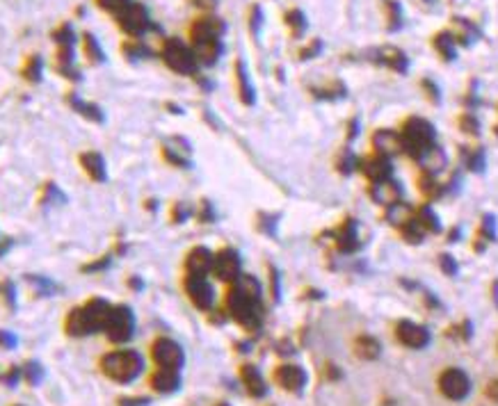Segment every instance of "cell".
Wrapping results in <instances>:
<instances>
[{
	"label": "cell",
	"instance_id": "6da1fadb",
	"mask_svg": "<svg viewBox=\"0 0 498 406\" xmlns=\"http://www.w3.org/2000/svg\"><path fill=\"white\" fill-rule=\"evenodd\" d=\"M224 23L215 16H202L190 25V46L197 59L206 66H213L222 55Z\"/></svg>",
	"mask_w": 498,
	"mask_h": 406
},
{
	"label": "cell",
	"instance_id": "7a4b0ae2",
	"mask_svg": "<svg viewBox=\"0 0 498 406\" xmlns=\"http://www.w3.org/2000/svg\"><path fill=\"white\" fill-rule=\"evenodd\" d=\"M101 368H103V372L112 379V382L128 384V382H133L139 372H142L144 361L133 349H121V351H112V354H108V356H103Z\"/></svg>",
	"mask_w": 498,
	"mask_h": 406
},
{
	"label": "cell",
	"instance_id": "3957f363",
	"mask_svg": "<svg viewBox=\"0 0 498 406\" xmlns=\"http://www.w3.org/2000/svg\"><path fill=\"white\" fill-rule=\"evenodd\" d=\"M160 57L174 73H181V75H195L199 68V59L195 55V50H192V46L183 44L179 37H167L162 41Z\"/></svg>",
	"mask_w": 498,
	"mask_h": 406
},
{
	"label": "cell",
	"instance_id": "277c9868",
	"mask_svg": "<svg viewBox=\"0 0 498 406\" xmlns=\"http://www.w3.org/2000/svg\"><path fill=\"white\" fill-rule=\"evenodd\" d=\"M226 304H229L231 315L238 319L242 326H247V329H256L258 322H261L258 299L249 297L247 292H242L240 288H231L229 297H226Z\"/></svg>",
	"mask_w": 498,
	"mask_h": 406
},
{
	"label": "cell",
	"instance_id": "5b68a950",
	"mask_svg": "<svg viewBox=\"0 0 498 406\" xmlns=\"http://www.w3.org/2000/svg\"><path fill=\"white\" fill-rule=\"evenodd\" d=\"M115 19H117L119 30L124 34H128L130 39L142 37V34H146L148 28H151V19H148L146 7L139 5V3H130L124 12H119L115 16Z\"/></svg>",
	"mask_w": 498,
	"mask_h": 406
},
{
	"label": "cell",
	"instance_id": "8992f818",
	"mask_svg": "<svg viewBox=\"0 0 498 406\" xmlns=\"http://www.w3.org/2000/svg\"><path fill=\"white\" fill-rule=\"evenodd\" d=\"M133 329H135V319H133V313H130V308L112 306L106 324H103V331L108 333V338L112 342H126L130 335H133Z\"/></svg>",
	"mask_w": 498,
	"mask_h": 406
},
{
	"label": "cell",
	"instance_id": "52a82bcc",
	"mask_svg": "<svg viewBox=\"0 0 498 406\" xmlns=\"http://www.w3.org/2000/svg\"><path fill=\"white\" fill-rule=\"evenodd\" d=\"M432 140H434V131L425 119H409L405 124L403 144L405 149H409L414 155H421L425 149H430Z\"/></svg>",
	"mask_w": 498,
	"mask_h": 406
},
{
	"label": "cell",
	"instance_id": "ba28073f",
	"mask_svg": "<svg viewBox=\"0 0 498 406\" xmlns=\"http://www.w3.org/2000/svg\"><path fill=\"white\" fill-rule=\"evenodd\" d=\"M439 388L448 400H464L471 391V382L462 370L450 368L439 377Z\"/></svg>",
	"mask_w": 498,
	"mask_h": 406
},
{
	"label": "cell",
	"instance_id": "9c48e42d",
	"mask_svg": "<svg viewBox=\"0 0 498 406\" xmlns=\"http://www.w3.org/2000/svg\"><path fill=\"white\" fill-rule=\"evenodd\" d=\"M153 361L158 363L160 368L179 370L183 365V349L174 340L160 338L153 342Z\"/></svg>",
	"mask_w": 498,
	"mask_h": 406
},
{
	"label": "cell",
	"instance_id": "30bf717a",
	"mask_svg": "<svg viewBox=\"0 0 498 406\" xmlns=\"http://www.w3.org/2000/svg\"><path fill=\"white\" fill-rule=\"evenodd\" d=\"M213 272L220 281H238L240 276V258L233 249H222L213 258Z\"/></svg>",
	"mask_w": 498,
	"mask_h": 406
},
{
	"label": "cell",
	"instance_id": "8fae6325",
	"mask_svg": "<svg viewBox=\"0 0 498 406\" xmlns=\"http://www.w3.org/2000/svg\"><path fill=\"white\" fill-rule=\"evenodd\" d=\"M186 290H188V295L192 299V304H195L197 308H202V310H208L213 306V288H211V283L206 281V276H190L188 274V279H186Z\"/></svg>",
	"mask_w": 498,
	"mask_h": 406
},
{
	"label": "cell",
	"instance_id": "7c38bea8",
	"mask_svg": "<svg viewBox=\"0 0 498 406\" xmlns=\"http://www.w3.org/2000/svg\"><path fill=\"white\" fill-rule=\"evenodd\" d=\"M67 333L69 335H76V338H83V335H90L96 331V326L92 322V317L90 313H87V308H74V310H69V315H67Z\"/></svg>",
	"mask_w": 498,
	"mask_h": 406
},
{
	"label": "cell",
	"instance_id": "4fadbf2b",
	"mask_svg": "<svg viewBox=\"0 0 498 406\" xmlns=\"http://www.w3.org/2000/svg\"><path fill=\"white\" fill-rule=\"evenodd\" d=\"M213 254L208 252L206 247H197L188 254L186 270L190 276H206L208 272H213Z\"/></svg>",
	"mask_w": 498,
	"mask_h": 406
},
{
	"label": "cell",
	"instance_id": "5bb4252c",
	"mask_svg": "<svg viewBox=\"0 0 498 406\" xmlns=\"http://www.w3.org/2000/svg\"><path fill=\"white\" fill-rule=\"evenodd\" d=\"M233 73H235V87H238V99L244 103V106H254L256 92H254V85L249 80L247 64H244L242 59H235Z\"/></svg>",
	"mask_w": 498,
	"mask_h": 406
},
{
	"label": "cell",
	"instance_id": "9a60e30c",
	"mask_svg": "<svg viewBox=\"0 0 498 406\" xmlns=\"http://www.w3.org/2000/svg\"><path fill=\"white\" fill-rule=\"evenodd\" d=\"M277 384L286 388V391H291V393H297V391H302L304 384H307V375H304V370L300 365H282L277 370Z\"/></svg>",
	"mask_w": 498,
	"mask_h": 406
},
{
	"label": "cell",
	"instance_id": "2e32d148",
	"mask_svg": "<svg viewBox=\"0 0 498 406\" xmlns=\"http://www.w3.org/2000/svg\"><path fill=\"white\" fill-rule=\"evenodd\" d=\"M398 340L407 345V347H425L427 340H430V335L423 329V326H418L414 322H400L398 324Z\"/></svg>",
	"mask_w": 498,
	"mask_h": 406
},
{
	"label": "cell",
	"instance_id": "e0dca14e",
	"mask_svg": "<svg viewBox=\"0 0 498 406\" xmlns=\"http://www.w3.org/2000/svg\"><path fill=\"white\" fill-rule=\"evenodd\" d=\"M81 165L85 169V174L94 178L96 183H103L108 178V167H106V160H103L101 153L96 151H87L81 155Z\"/></svg>",
	"mask_w": 498,
	"mask_h": 406
},
{
	"label": "cell",
	"instance_id": "ac0fdd59",
	"mask_svg": "<svg viewBox=\"0 0 498 406\" xmlns=\"http://www.w3.org/2000/svg\"><path fill=\"white\" fill-rule=\"evenodd\" d=\"M371 194H373V198L380 205H389V208H391L393 203L400 201V187L393 183V180H389V178L378 180V183L373 185Z\"/></svg>",
	"mask_w": 498,
	"mask_h": 406
},
{
	"label": "cell",
	"instance_id": "d6986e66",
	"mask_svg": "<svg viewBox=\"0 0 498 406\" xmlns=\"http://www.w3.org/2000/svg\"><path fill=\"white\" fill-rule=\"evenodd\" d=\"M373 144H375V149L380 151V155H393V153H400V151L405 149L403 137L396 135V133H389V131H378V133H375Z\"/></svg>",
	"mask_w": 498,
	"mask_h": 406
},
{
	"label": "cell",
	"instance_id": "ffe728a7",
	"mask_svg": "<svg viewBox=\"0 0 498 406\" xmlns=\"http://www.w3.org/2000/svg\"><path fill=\"white\" fill-rule=\"evenodd\" d=\"M151 386H153V391H158V393H174L181 386L179 370L160 368L158 372L151 377Z\"/></svg>",
	"mask_w": 498,
	"mask_h": 406
},
{
	"label": "cell",
	"instance_id": "44dd1931",
	"mask_svg": "<svg viewBox=\"0 0 498 406\" xmlns=\"http://www.w3.org/2000/svg\"><path fill=\"white\" fill-rule=\"evenodd\" d=\"M240 377H242V384L247 386V391L254 395V397H263V395L268 393L263 377H261V372H258L254 365H242Z\"/></svg>",
	"mask_w": 498,
	"mask_h": 406
},
{
	"label": "cell",
	"instance_id": "7402d4cb",
	"mask_svg": "<svg viewBox=\"0 0 498 406\" xmlns=\"http://www.w3.org/2000/svg\"><path fill=\"white\" fill-rule=\"evenodd\" d=\"M364 171H366V176L373 180V183L389 178V174H391L389 158H387V155H378V158L366 160V162H364Z\"/></svg>",
	"mask_w": 498,
	"mask_h": 406
},
{
	"label": "cell",
	"instance_id": "603a6c76",
	"mask_svg": "<svg viewBox=\"0 0 498 406\" xmlns=\"http://www.w3.org/2000/svg\"><path fill=\"white\" fill-rule=\"evenodd\" d=\"M67 103L78 112V115H83L85 119H90V121H96V124H101V121L106 119V117H103V112H101L99 106H94V103L83 101L81 96H78V94H71V96L67 99Z\"/></svg>",
	"mask_w": 498,
	"mask_h": 406
},
{
	"label": "cell",
	"instance_id": "cb8c5ba5",
	"mask_svg": "<svg viewBox=\"0 0 498 406\" xmlns=\"http://www.w3.org/2000/svg\"><path fill=\"white\" fill-rule=\"evenodd\" d=\"M380 57H382L384 64H387L389 68H393V71H398V73H405L407 66H409L407 55H405L400 48H393V46L382 48V50H380Z\"/></svg>",
	"mask_w": 498,
	"mask_h": 406
},
{
	"label": "cell",
	"instance_id": "d4e9b609",
	"mask_svg": "<svg viewBox=\"0 0 498 406\" xmlns=\"http://www.w3.org/2000/svg\"><path fill=\"white\" fill-rule=\"evenodd\" d=\"M83 50H85V57H87V62L90 64H103L106 62V53H103L99 39H96L92 32L83 34Z\"/></svg>",
	"mask_w": 498,
	"mask_h": 406
},
{
	"label": "cell",
	"instance_id": "484cf974",
	"mask_svg": "<svg viewBox=\"0 0 498 406\" xmlns=\"http://www.w3.org/2000/svg\"><path fill=\"white\" fill-rule=\"evenodd\" d=\"M50 39L55 41L57 50H74L76 32H74V28H71V23H62L60 28H55L53 34H50Z\"/></svg>",
	"mask_w": 498,
	"mask_h": 406
},
{
	"label": "cell",
	"instance_id": "4316f807",
	"mask_svg": "<svg viewBox=\"0 0 498 406\" xmlns=\"http://www.w3.org/2000/svg\"><path fill=\"white\" fill-rule=\"evenodd\" d=\"M41 73H43V59L39 55H30L28 59H25L23 68H21L23 80L37 85V82H41Z\"/></svg>",
	"mask_w": 498,
	"mask_h": 406
},
{
	"label": "cell",
	"instance_id": "83f0119b",
	"mask_svg": "<svg viewBox=\"0 0 498 406\" xmlns=\"http://www.w3.org/2000/svg\"><path fill=\"white\" fill-rule=\"evenodd\" d=\"M284 21H286V25H288V30H291V34L293 37H297L300 39L304 32H307V16H304V12L302 10H288L286 12V16H284Z\"/></svg>",
	"mask_w": 498,
	"mask_h": 406
},
{
	"label": "cell",
	"instance_id": "f1b7e54d",
	"mask_svg": "<svg viewBox=\"0 0 498 406\" xmlns=\"http://www.w3.org/2000/svg\"><path fill=\"white\" fill-rule=\"evenodd\" d=\"M434 48L443 59H455V37L450 32H439L434 37Z\"/></svg>",
	"mask_w": 498,
	"mask_h": 406
},
{
	"label": "cell",
	"instance_id": "f546056e",
	"mask_svg": "<svg viewBox=\"0 0 498 406\" xmlns=\"http://www.w3.org/2000/svg\"><path fill=\"white\" fill-rule=\"evenodd\" d=\"M354 347L361 358H378L380 356V342L375 338H368V335H364V338L357 340Z\"/></svg>",
	"mask_w": 498,
	"mask_h": 406
},
{
	"label": "cell",
	"instance_id": "4dcf8cb0",
	"mask_svg": "<svg viewBox=\"0 0 498 406\" xmlns=\"http://www.w3.org/2000/svg\"><path fill=\"white\" fill-rule=\"evenodd\" d=\"M357 235H354V226L352 224H345L343 231L338 233V247L343 249V252H352V249H357Z\"/></svg>",
	"mask_w": 498,
	"mask_h": 406
},
{
	"label": "cell",
	"instance_id": "1f68e13d",
	"mask_svg": "<svg viewBox=\"0 0 498 406\" xmlns=\"http://www.w3.org/2000/svg\"><path fill=\"white\" fill-rule=\"evenodd\" d=\"M387 19H389V30H398L400 21H403V12L396 0H387Z\"/></svg>",
	"mask_w": 498,
	"mask_h": 406
},
{
	"label": "cell",
	"instance_id": "d6a6232c",
	"mask_svg": "<svg viewBox=\"0 0 498 406\" xmlns=\"http://www.w3.org/2000/svg\"><path fill=\"white\" fill-rule=\"evenodd\" d=\"M121 50H124V55L130 57V59H139V57H146L148 55V50L139 44L137 39H128L124 46H121Z\"/></svg>",
	"mask_w": 498,
	"mask_h": 406
},
{
	"label": "cell",
	"instance_id": "836d02e7",
	"mask_svg": "<svg viewBox=\"0 0 498 406\" xmlns=\"http://www.w3.org/2000/svg\"><path fill=\"white\" fill-rule=\"evenodd\" d=\"M130 3H133V0H96V5H99L103 12H110V14H115V16L119 12H124Z\"/></svg>",
	"mask_w": 498,
	"mask_h": 406
},
{
	"label": "cell",
	"instance_id": "e575fe53",
	"mask_svg": "<svg viewBox=\"0 0 498 406\" xmlns=\"http://www.w3.org/2000/svg\"><path fill=\"white\" fill-rule=\"evenodd\" d=\"M261 28H263V10H261L258 5H254L251 7V12H249V30L256 37V34L261 32Z\"/></svg>",
	"mask_w": 498,
	"mask_h": 406
},
{
	"label": "cell",
	"instance_id": "d590c367",
	"mask_svg": "<svg viewBox=\"0 0 498 406\" xmlns=\"http://www.w3.org/2000/svg\"><path fill=\"white\" fill-rule=\"evenodd\" d=\"M23 375H25V379H28V384H32V386H37L41 382V377H43L39 363H28V365L23 368Z\"/></svg>",
	"mask_w": 498,
	"mask_h": 406
},
{
	"label": "cell",
	"instance_id": "8d00e7d4",
	"mask_svg": "<svg viewBox=\"0 0 498 406\" xmlns=\"http://www.w3.org/2000/svg\"><path fill=\"white\" fill-rule=\"evenodd\" d=\"M320 50H322V41H320V39H313L307 48H302V50H300V59H311V57H316V55L320 53Z\"/></svg>",
	"mask_w": 498,
	"mask_h": 406
},
{
	"label": "cell",
	"instance_id": "74e56055",
	"mask_svg": "<svg viewBox=\"0 0 498 406\" xmlns=\"http://www.w3.org/2000/svg\"><path fill=\"white\" fill-rule=\"evenodd\" d=\"M19 379H21V368H10L3 377H0V382H3L5 386H16Z\"/></svg>",
	"mask_w": 498,
	"mask_h": 406
},
{
	"label": "cell",
	"instance_id": "f35d334b",
	"mask_svg": "<svg viewBox=\"0 0 498 406\" xmlns=\"http://www.w3.org/2000/svg\"><path fill=\"white\" fill-rule=\"evenodd\" d=\"M421 226H425V229H432V231H436V217L432 215V210L430 208H425L423 212H421Z\"/></svg>",
	"mask_w": 498,
	"mask_h": 406
},
{
	"label": "cell",
	"instance_id": "ab89813d",
	"mask_svg": "<svg viewBox=\"0 0 498 406\" xmlns=\"http://www.w3.org/2000/svg\"><path fill=\"white\" fill-rule=\"evenodd\" d=\"M103 267H110V256H103L99 263H92V265H85L83 272H99Z\"/></svg>",
	"mask_w": 498,
	"mask_h": 406
},
{
	"label": "cell",
	"instance_id": "60d3db41",
	"mask_svg": "<svg viewBox=\"0 0 498 406\" xmlns=\"http://www.w3.org/2000/svg\"><path fill=\"white\" fill-rule=\"evenodd\" d=\"M0 345H3V347H7V349H12L14 345H16V335H12L10 331H3V329H0Z\"/></svg>",
	"mask_w": 498,
	"mask_h": 406
},
{
	"label": "cell",
	"instance_id": "b9f144b4",
	"mask_svg": "<svg viewBox=\"0 0 498 406\" xmlns=\"http://www.w3.org/2000/svg\"><path fill=\"white\" fill-rule=\"evenodd\" d=\"M142 404H148V400L144 397H139V400H121V406H142Z\"/></svg>",
	"mask_w": 498,
	"mask_h": 406
},
{
	"label": "cell",
	"instance_id": "7bdbcfd3",
	"mask_svg": "<svg viewBox=\"0 0 498 406\" xmlns=\"http://www.w3.org/2000/svg\"><path fill=\"white\" fill-rule=\"evenodd\" d=\"M489 397H492V400H496L498 402V382H492V384H489Z\"/></svg>",
	"mask_w": 498,
	"mask_h": 406
},
{
	"label": "cell",
	"instance_id": "ee69618b",
	"mask_svg": "<svg viewBox=\"0 0 498 406\" xmlns=\"http://www.w3.org/2000/svg\"><path fill=\"white\" fill-rule=\"evenodd\" d=\"M217 406H229V404H224V402H222V404H217Z\"/></svg>",
	"mask_w": 498,
	"mask_h": 406
}]
</instances>
